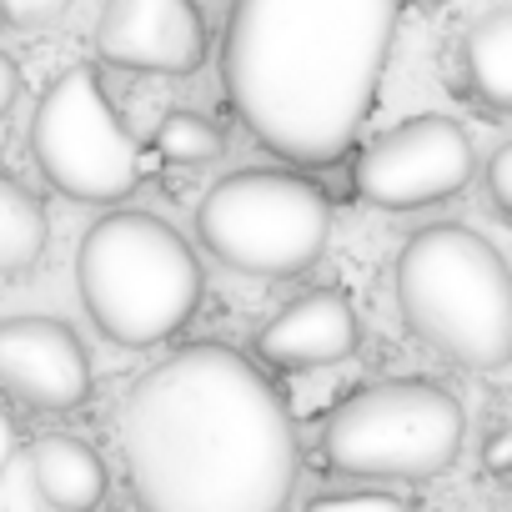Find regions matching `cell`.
Listing matches in <instances>:
<instances>
[{"label":"cell","mask_w":512,"mask_h":512,"mask_svg":"<svg viewBox=\"0 0 512 512\" xmlns=\"http://www.w3.org/2000/svg\"><path fill=\"white\" fill-rule=\"evenodd\" d=\"M31 156L61 196L86 206H111L141 186V146L96 66H71L46 86L31 116Z\"/></svg>","instance_id":"7"},{"label":"cell","mask_w":512,"mask_h":512,"mask_svg":"<svg viewBox=\"0 0 512 512\" xmlns=\"http://www.w3.org/2000/svg\"><path fill=\"white\" fill-rule=\"evenodd\" d=\"M357 312L342 292H307L297 302H287L262 332H256V357L272 367H332L342 357L357 352Z\"/></svg>","instance_id":"11"},{"label":"cell","mask_w":512,"mask_h":512,"mask_svg":"<svg viewBox=\"0 0 512 512\" xmlns=\"http://www.w3.org/2000/svg\"><path fill=\"white\" fill-rule=\"evenodd\" d=\"M327 462L347 477L427 482L462 452V402L427 377L352 392L327 422Z\"/></svg>","instance_id":"6"},{"label":"cell","mask_w":512,"mask_h":512,"mask_svg":"<svg viewBox=\"0 0 512 512\" xmlns=\"http://www.w3.org/2000/svg\"><path fill=\"white\" fill-rule=\"evenodd\" d=\"M71 6H76V0H0V21L31 31V26H51V21H61Z\"/></svg>","instance_id":"16"},{"label":"cell","mask_w":512,"mask_h":512,"mask_svg":"<svg viewBox=\"0 0 512 512\" xmlns=\"http://www.w3.org/2000/svg\"><path fill=\"white\" fill-rule=\"evenodd\" d=\"M307 512H412L392 492H347V497H317Z\"/></svg>","instance_id":"17"},{"label":"cell","mask_w":512,"mask_h":512,"mask_svg":"<svg viewBox=\"0 0 512 512\" xmlns=\"http://www.w3.org/2000/svg\"><path fill=\"white\" fill-rule=\"evenodd\" d=\"M51 236L46 206L11 176H0V277H16L41 262Z\"/></svg>","instance_id":"14"},{"label":"cell","mask_w":512,"mask_h":512,"mask_svg":"<svg viewBox=\"0 0 512 512\" xmlns=\"http://www.w3.org/2000/svg\"><path fill=\"white\" fill-rule=\"evenodd\" d=\"M402 0H231L221 81L241 126L292 166H332L372 116Z\"/></svg>","instance_id":"2"},{"label":"cell","mask_w":512,"mask_h":512,"mask_svg":"<svg viewBox=\"0 0 512 512\" xmlns=\"http://www.w3.org/2000/svg\"><path fill=\"white\" fill-rule=\"evenodd\" d=\"M16 96H21V71H16V61H11L6 51H0V121L11 116Z\"/></svg>","instance_id":"20"},{"label":"cell","mask_w":512,"mask_h":512,"mask_svg":"<svg viewBox=\"0 0 512 512\" xmlns=\"http://www.w3.org/2000/svg\"><path fill=\"white\" fill-rule=\"evenodd\" d=\"M0 387L41 412H71L91 397V362L81 337L56 317L0 322Z\"/></svg>","instance_id":"10"},{"label":"cell","mask_w":512,"mask_h":512,"mask_svg":"<svg viewBox=\"0 0 512 512\" xmlns=\"http://www.w3.org/2000/svg\"><path fill=\"white\" fill-rule=\"evenodd\" d=\"M121 457L141 512H287L297 487L287 402L221 342L181 347L136 377Z\"/></svg>","instance_id":"1"},{"label":"cell","mask_w":512,"mask_h":512,"mask_svg":"<svg viewBox=\"0 0 512 512\" xmlns=\"http://www.w3.org/2000/svg\"><path fill=\"white\" fill-rule=\"evenodd\" d=\"M462 76H467V91L487 111H497V116L512 111V11L507 6H492L467 26Z\"/></svg>","instance_id":"13"},{"label":"cell","mask_w":512,"mask_h":512,"mask_svg":"<svg viewBox=\"0 0 512 512\" xmlns=\"http://www.w3.org/2000/svg\"><path fill=\"white\" fill-rule=\"evenodd\" d=\"M487 196H492L497 216L507 221L512 216V146L492 151V161H487Z\"/></svg>","instance_id":"18"},{"label":"cell","mask_w":512,"mask_h":512,"mask_svg":"<svg viewBox=\"0 0 512 512\" xmlns=\"http://www.w3.org/2000/svg\"><path fill=\"white\" fill-rule=\"evenodd\" d=\"M221 146H226L221 131L196 111H166L161 126H156V151L176 166H206V161L221 156Z\"/></svg>","instance_id":"15"},{"label":"cell","mask_w":512,"mask_h":512,"mask_svg":"<svg viewBox=\"0 0 512 512\" xmlns=\"http://www.w3.org/2000/svg\"><path fill=\"white\" fill-rule=\"evenodd\" d=\"M472 136L452 116H412L382 131L352 166V186L362 201L382 211H417L457 196L472 181Z\"/></svg>","instance_id":"8"},{"label":"cell","mask_w":512,"mask_h":512,"mask_svg":"<svg viewBox=\"0 0 512 512\" xmlns=\"http://www.w3.org/2000/svg\"><path fill=\"white\" fill-rule=\"evenodd\" d=\"M11 457H16V422L0 412V472L11 467Z\"/></svg>","instance_id":"21"},{"label":"cell","mask_w":512,"mask_h":512,"mask_svg":"<svg viewBox=\"0 0 512 512\" xmlns=\"http://www.w3.org/2000/svg\"><path fill=\"white\" fill-rule=\"evenodd\" d=\"M96 56L121 71L191 76L206 61V21L196 0H106Z\"/></svg>","instance_id":"9"},{"label":"cell","mask_w":512,"mask_h":512,"mask_svg":"<svg viewBox=\"0 0 512 512\" xmlns=\"http://www.w3.org/2000/svg\"><path fill=\"white\" fill-rule=\"evenodd\" d=\"M482 462H487V472H492V477H507V472H512V437H507V432H492V437H487Z\"/></svg>","instance_id":"19"},{"label":"cell","mask_w":512,"mask_h":512,"mask_svg":"<svg viewBox=\"0 0 512 512\" xmlns=\"http://www.w3.org/2000/svg\"><path fill=\"white\" fill-rule=\"evenodd\" d=\"M196 236L246 277H297L327 251L332 201L297 171H231L201 196Z\"/></svg>","instance_id":"5"},{"label":"cell","mask_w":512,"mask_h":512,"mask_svg":"<svg viewBox=\"0 0 512 512\" xmlns=\"http://www.w3.org/2000/svg\"><path fill=\"white\" fill-rule=\"evenodd\" d=\"M76 282L91 322L121 347L176 337L201 302V262L191 241L151 211L101 216L81 236Z\"/></svg>","instance_id":"4"},{"label":"cell","mask_w":512,"mask_h":512,"mask_svg":"<svg viewBox=\"0 0 512 512\" xmlns=\"http://www.w3.org/2000/svg\"><path fill=\"white\" fill-rule=\"evenodd\" d=\"M31 477L56 512H96L106 497V467L96 447L71 432H41L31 442Z\"/></svg>","instance_id":"12"},{"label":"cell","mask_w":512,"mask_h":512,"mask_svg":"<svg viewBox=\"0 0 512 512\" xmlns=\"http://www.w3.org/2000/svg\"><path fill=\"white\" fill-rule=\"evenodd\" d=\"M397 307L407 327L472 372L512 357V277L502 251L472 226L437 221L407 236L397 256Z\"/></svg>","instance_id":"3"}]
</instances>
